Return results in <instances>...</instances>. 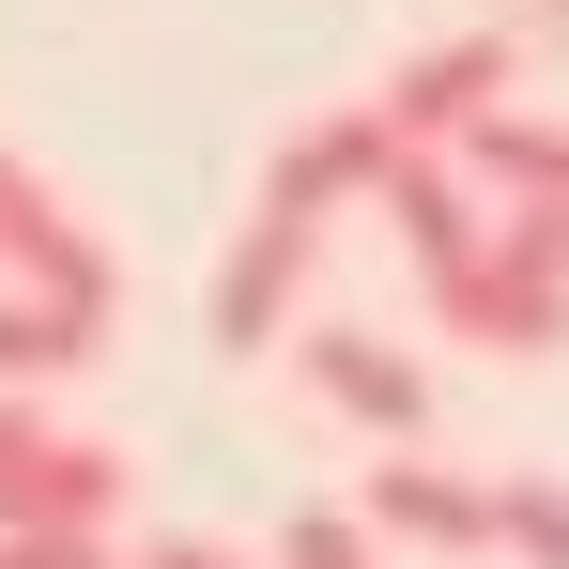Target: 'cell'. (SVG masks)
<instances>
[{
    "mask_svg": "<svg viewBox=\"0 0 569 569\" xmlns=\"http://www.w3.org/2000/svg\"><path fill=\"white\" fill-rule=\"evenodd\" d=\"M431 308H447V339H477V355H555L569 339V216L492 200V247H477L462 278H431Z\"/></svg>",
    "mask_w": 569,
    "mask_h": 569,
    "instance_id": "obj_1",
    "label": "cell"
},
{
    "mask_svg": "<svg viewBox=\"0 0 569 569\" xmlns=\"http://www.w3.org/2000/svg\"><path fill=\"white\" fill-rule=\"evenodd\" d=\"M262 569H385V539L355 523V508H292V523H278V555H262Z\"/></svg>",
    "mask_w": 569,
    "mask_h": 569,
    "instance_id": "obj_13",
    "label": "cell"
},
{
    "mask_svg": "<svg viewBox=\"0 0 569 569\" xmlns=\"http://www.w3.org/2000/svg\"><path fill=\"white\" fill-rule=\"evenodd\" d=\"M539 16H569V0H539Z\"/></svg>",
    "mask_w": 569,
    "mask_h": 569,
    "instance_id": "obj_16",
    "label": "cell"
},
{
    "mask_svg": "<svg viewBox=\"0 0 569 569\" xmlns=\"http://www.w3.org/2000/svg\"><path fill=\"white\" fill-rule=\"evenodd\" d=\"M492 108H508V31H447V47H416V62L370 93V123L400 154H462Z\"/></svg>",
    "mask_w": 569,
    "mask_h": 569,
    "instance_id": "obj_3",
    "label": "cell"
},
{
    "mask_svg": "<svg viewBox=\"0 0 569 569\" xmlns=\"http://www.w3.org/2000/svg\"><path fill=\"white\" fill-rule=\"evenodd\" d=\"M355 523H370V539H416V555H492V477L385 447V462H370V508H355Z\"/></svg>",
    "mask_w": 569,
    "mask_h": 569,
    "instance_id": "obj_6",
    "label": "cell"
},
{
    "mask_svg": "<svg viewBox=\"0 0 569 569\" xmlns=\"http://www.w3.org/2000/svg\"><path fill=\"white\" fill-rule=\"evenodd\" d=\"M123 508V447L47 431V400H0V539H93Z\"/></svg>",
    "mask_w": 569,
    "mask_h": 569,
    "instance_id": "obj_2",
    "label": "cell"
},
{
    "mask_svg": "<svg viewBox=\"0 0 569 569\" xmlns=\"http://www.w3.org/2000/svg\"><path fill=\"white\" fill-rule=\"evenodd\" d=\"M0 569H108V539H0Z\"/></svg>",
    "mask_w": 569,
    "mask_h": 569,
    "instance_id": "obj_14",
    "label": "cell"
},
{
    "mask_svg": "<svg viewBox=\"0 0 569 569\" xmlns=\"http://www.w3.org/2000/svg\"><path fill=\"white\" fill-rule=\"evenodd\" d=\"M292 370L323 385V416H355L370 447H431V370H416L385 323H308V339H292Z\"/></svg>",
    "mask_w": 569,
    "mask_h": 569,
    "instance_id": "obj_4",
    "label": "cell"
},
{
    "mask_svg": "<svg viewBox=\"0 0 569 569\" xmlns=\"http://www.w3.org/2000/svg\"><path fill=\"white\" fill-rule=\"evenodd\" d=\"M93 355H108V323L47 308V292H0V400H47V385H78Z\"/></svg>",
    "mask_w": 569,
    "mask_h": 569,
    "instance_id": "obj_11",
    "label": "cell"
},
{
    "mask_svg": "<svg viewBox=\"0 0 569 569\" xmlns=\"http://www.w3.org/2000/svg\"><path fill=\"white\" fill-rule=\"evenodd\" d=\"M385 170H400V139H385L370 108H339V123H308V139H292L278 170H262V200H278V216H308V231H323V216H339V200H370Z\"/></svg>",
    "mask_w": 569,
    "mask_h": 569,
    "instance_id": "obj_9",
    "label": "cell"
},
{
    "mask_svg": "<svg viewBox=\"0 0 569 569\" xmlns=\"http://www.w3.org/2000/svg\"><path fill=\"white\" fill-rule=\"evenodd\" d=\"M0 278H16V292H47V308H78V323H108V308H123L108 247H93V231H78L47 186H31L16 154H0Z\"/></svg>",
    "mask_w": 569,
    "mask_h": 569,
    "instance_id": "obj_5",
    "label": "cell"
},
{
    "mask_svg": "<svg viewBox=\"0 0 569 569\" xmlns=\"http://www.w3.org/2000/svg\"><path fill=\"white\" fill-rule=\"evenodd\" d=\"M385 231H400V247H416V278H462L477 247H492V200L462 186V154H400V170H385Z\"/></svg>",
    "mask_w": 569,
    "mask_h": 569,
    "instance_id": "obj_8",
    "label": "cell"
},
{
    "mask_svg": "<svg viewBox=\"0 0 569 569\" xmlns=\"http://www.w3.org/2000/svg\"><path fill=\"white\" fill-rule=\"evenodd\" d=\"M492 555L569 569V492H555V477H492Z\"/></svg>",
    "mask_w": 569,
    "mask_h": 569,
    "instance_id": "obj_12",
    "label": "cell"
},
{
    "mask_svg": "<svg viewBox=\"0 0 569 569\" xmlns=\"http://www.w3.org/2000/svg\"><path fill=\"white\" fill-rule=\"evenodd\" d=\"M462 170L492 200H523V216H569V123H539V108H492L462 139Z\"/></svg>",
    "mask_w": 569,
    "mask_h": 569,
    "instance_id": "obj_10",
    "label": "cell"
},
{
    "mask_svg": "<svg viewBox=\"0 0 569 569\" xmlns=\"http://www.w3.org/2000/svg\"><path fill=\"white\" fill-rule=\"evenodd\" d=\"M139 569H262V555H231V539H154Z\"/></svg>",
    "mask_w": 569,
    "mask_h": 569,
    "instance_id": "obj_15",
    "label": "cell"
},
{
    "mask_svg": "<svg viewBox=\"0 0 569 569\" xmlns=\"http://www.w3.org/2000/svg\"><path fill=\"white\" fill-rule=\"evenodd\" d=\"M308 247H323V231H308V216H278V200L231 231V262H216V339H231V355H262V339L292 323V278H308Z\"/></svg>",
    "mask_w": 569,
    "mask_h": 569,
    "instance_id": "obj_7",
    "label": "cell"
}]
</instances>
